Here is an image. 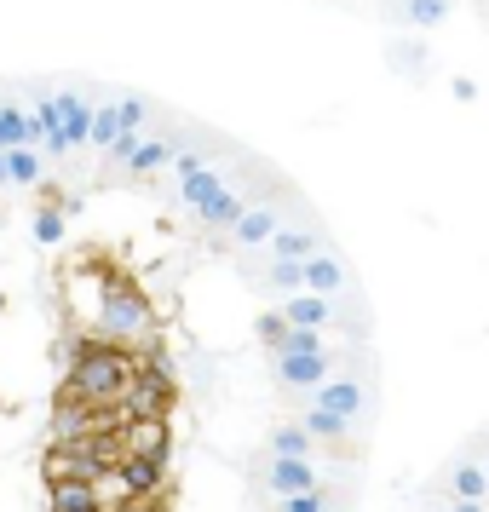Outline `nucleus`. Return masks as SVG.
<instances>
[{"label":"nucleus","instance_id":"f257e3e1","mask_svg":"<svg viewBox=\"0 0 489 512\" xmlns=\"http://www.w3.org/2000/svg\"><path fill=\"white\" fill-rule=\"evenodd\" d=\"M133 380V357L116 340H81L70 369V397L75 403H116Z\"/></svg>","mask_w":489,"mask_h":512},{"label":"nucleus","instance_id":"f03ea898","mask_svg":"<svg viewBox=\"0 0 489 512\" xmlns=\"http://www.w3.org/2000/svg\"><path fill=\"white\" fill-rule=\"evenodd\" d=\"M116 403H121V415H133V420H167L173 374L162 369V357H150L144 369H133V380H127V392H121Z\"/></svg>","mask_w":489,"mask_h":512},{"label":"nucleus","instance_id":"7ed1b4c3","mask_svg":"<svg viewBox=\"0 0 489 512\" xmlns=\"http://www.w3.org/2000/svg\"><path fill=\"white\" fill-rule=\"evenodd\" d=\"M98 328L116 334V340H133V334H150V300L139 288H104V305H98Z\"/></svg>","mask_w":489,"mask_h":512},{"label":"nucleus","instance_id":"20e7f679","mask_svg":"<svg viewBox=\"0 0 489 512\" xmlns=\"http://www.w3.org/2000/svg\"><path fill=\"white\" fill-rule=\"evenodd\" d=\"M311 403L328 409V415H340V420H363V409H369V386H363L357 374H328L323 386L311 392Z\"/></svg>","mask_w":489,"mask_h":512},{"label":"nucleus","instance_id":"39448f33","mask_svg":"<svg viewBox=\"0 0 489 512\" xmlns=\"http://www.w3.org/2000/svg\"><path fill=\"white\" fill-rule=\"evenodd\" d=\"M265 489L288 501V495H305V489H323V466L317 461H288V455H271L265 466Z\"/></svg>","mask_w":489,"mask_h":512},{"label":"nucleus","instance_id":"423d86ee","mask_svg":"<svg viewBox=\"0 0 489 512\" xmlns=\"http://www.w3.org/2000/svg\"><path fill=\"white\" fill-rule=\"evenodd\" d=\"M346 288H351V271H346V259L334 254V248H323V254L305 259V294H317V300H340Z\"/></svg>","mask_w":489,"mask_h":512},{"label":"nucleus","instance_id":"0eeeda50","mask_svg":"<svg viewBox=\"0 0 489 512\" xmlns=\"http://www.w3.org/2000/svg\"><path fill=\"white\" fill-rule=\"evenodd\" d=\"M116 478H121V501H133V495H162L167 461L162 455H127V461L116 466Z\"/></svg>","mask_w":489,"mask_h":512},{"label":"nucleus","instance_id":"6e6552de","mask_svg":"<svg viewBox=\"0 0 489 512\" xmlns=\"http://www.w3.org/2000/svg\"><path fill=\"white\" fill-rule=\"evenodd\" d=\"M328 374H334V351H317V357H277V380L294 386V392H317Z\"/></svg>","mask_w":489,"mask_h":512},{"label":"nucleus","instance_id":"1a4fd4ad","mask_svg":"<svg viewBox=\"0 0 489 512\" xmlns=\"http://www.w3.org/2000/svg\"><path fill=\"white\" fill-rule=\"evenodd\" d=\"M277 317H282L288 328H317V334H323V328H334L340 305H334V300H317V294H288Z\"/></svg>","mask_w":489,"mask_h":512},{"label":"nucleus","instance_id":"9d476101","mask_svg":"<svg viewBox=\"0 0 489 512\" xmlns=\"http://www.w3.org/2000/svg\"><path fill=\"white\" fill-rule=\"evenodd\" d=\"M236 231V242H242V248H265V242H271V236L282 231V213H277V202H248V213H242V219H236L231 225Z\"/></svg>","mask_w":489,"mask_h":512},{"label":"nucleus","instance_id":"9b49d317","mask_svg":"<svg viewBox=\"0 0 489 512\" xmlns=\"http://www.w3.org/2000/svg\"><path fill=\"white\" fill-rule=\"evenodd\" d=\"M265 248H271V259H288V265H305L311 254H323L328 242H323L317 231H305V225H282V231L271 236V242H265Z\"/></svg>","mask_w":489,"mask_h":512},{"label":"nucleus","instance_id":"f8f14e48","mask_svg":"<svg viewBox=\"0 0 489 512\" xmlns=\"http://www.w3.org/2000/svg\"><path fill=\"white\" fill-rule=\"evenodd\" d=\"M58 121H64V144L81 150L87 133H93V104H87L81 93H58Z\"/></svg>","mask_w":489,"mask_h":512},{"label":"nucleus","instance_id":"ddd939ff","mask_svg":"<svg viewBox=\"0 0 489 512\" xmlns=\"http://www.w3.org/2000/svg\"><path fill=\"white\" fill-rule=\"evenodd\" d=\"M242 213H248V196H242V190H219V196H213L208 208H196V219H202V225H208V231H231L236 219H242Z\"/></svg>","mask_w":489,"mask_h":512},{"label":"nucleus","instance_id":"4468645a","mask_svg":"<svg viewBox=\"0 0 489 512\" xmlns=\"http://www.w3.org/2000/svg\"><path fill=\"white\" fill-rule=\"evenodd\" d=\"M127 432V455H162L167 461V443H173V432H167V420H133V426H121Z\"/></svg>","mask_w":489,"mask_h":512},{"label":"nucleus","instance_id":"2eb2a0df","mask_svg":"<svg viewBox=\"0 0 489 512\" xmlns=\"http://www.w3.org/2000/svg\"><path fill=\"white\" fill-rule=\"evenodd\" d=\"M449 495H455V501H478V507H489L484 466H478V461H455V466H449Z\"/></svg>","mask_w":489,"mask_h":512},{"label":"nucleus","instance_id":"dca6fc26","mask_svg":"<svg viewBox=\"0 0 489 512\" xmlns=\"http://www.w3.org/2000/svg\"><path fill=\"white\" fill-rule=\"evenodd\" d=\"M271 455H288V461H317V443H311V432L294 420V426H277V432H271Z\"/></svg>","mask_w":489,"mask_h":512},{"label":"nucleus","instance_id":"f3484780","mask_svg":"<svg viewBox=\"0 0 489 512\" xmlns=\"http://www.w3.org/2000/svg\"><path fill=\"white\" fill-rule=\"evenodd\" d=\"M52 512H98V489L64 478V484H52Z\"/></svg>","mask_w":489,"mask_h":512},{"label":"nucleus","instance_id":"a211bd4d","mask_svg":"<svg viewBox=\"0 0 489 512\" xmlns=\"http://www.w3.org/2000/svg\"><path fill=\"white\" fill-rule=\"evenodd\" d=\"M219 190H225V173H219V167H202L196 179H185V185H179V196H185V208H208Z\"/></svg>","mask_w":489,"mask_h":512},{"label":"nucleus","instance_id":"6ab92c4d","mask_svg":"<svg viewBox=\"0 0 489 512\" xmlns=\"http://www.w3.org/2000/svg\"><path fill=\"white\" fill-rule=\"evenodd\" d=\"M305 432H311V443H340L351 432V420H340V415H328V409H317V403H311V409H305V420H300Z\"/></svg>","mask_w":489,"mask_h":512},{"label":"nucleus","instance_id":"aec40b11","mask_svg":"<svg viewBox=\"0 0 489 512\" xmlns=\"http://www.w3.org/2000/svg\"><path fill=\"white\" fill-rule=\"evenodd\" d=\"M173 150H179V144H167V139H139V150L127 156V167H133V173H162V167L173 162Z\"/></svg>","mask_w":489,"mask_h":512},{"label":"nucleus","instance_id":"412c9836","mask_svg":"<svg viewBox=\"0 0 489 512\" xmlns=\"http://www.w3.org/2000/svg\"><path fill=\"white\" fill-rule=\"evenodd\" d=\"M317 351H328V340L317 328H288L277 340V357H317Z\"/></svg>","mask_w":489,"mask_h":512},{"label":"nucleus","instance_id":"4be33fe9","mask_svg":"<svg viewBox=\"0 0 489 512\" xmlns=\"http://www.w3.org/2000/svg\"><path fill=\"white\" fill-rule=\"evenodd\" d=\"M35 179H41V156L29 144L6 150V185H35Z\"/></svg>","mask_w":489,"mask_h":512},{"label":"nucleus","instance_id":"5701e85b","mask_svg":"<svg viewBox=\"0 0 489 512\" xmlns=\"http://www.w3.org/2000/svg\"><path fill=\"white\" fill-rule=\"evenodd\" d=\"M449 18V0H403V24L415 29H438Z\"/></svg>","mask_w":489,"mask_h":512},{"label":"nucleus","instance_id":"b1692460","mask_svg":"<svg viewBox=\"0 0 489 512\" xmlns=\"http://www.w3.org/2000/svg\"><path fill=\"white\" fill-rule=\"evenodd\" d=\"M121 133V121H116V104H93V133H87V144H98V150H110Z\"/></svg>","mask_w":489,"mask_h":512},{"label":"nucleus","instance_id":"393cba45","mask_svg":"<svg viewBox=\"0 0 489 512\" xmlns=\"http://www.w3.org/2000/svg\"><path fill=\"white\" fill-rule=\"evenodd\" d=\"M271 288H277L282 300H288V294H305V265H288V259H271Z\"/></svg>","mask_w":489,"mask_h":512},{"label":"nucleus","instance_id":"a878e982","mask_svg":"<svg viewBox=\"0 0 489 512\" xmlns=\"http://www.w3.org/2000/svg\"><path fill=\"white\" fill-rule=\"evenodd\" d=\"M24 127H29V116L18 104H0V150H18L24 144Z\"/></svg>","mask_w":489,"mask_h":512},{"label":"nucleus","instance_id":"bb28decb","mask_svg":"<svg viewBox=\"0 0 489 512\" xmlns=\"http://www.w3.org/2000/svg\"><path fill=\"white\" fill-rule=\"evenodd\" d=\"M29 236H35V242H64V213H58V208H35Z\"/></svg>","mask_w":489,"mask_h":512},{"label":"nucleus","instance_id":"cd10ccee","mask_svg":"<svg viewBox=\"0 0 489 512\" xmlns=\"http://www.w3.org/2000/svg\"><path fill=\"white\" fill-rule=\"evenodd\" d=\"M277 512H334V501H328V489H305V495H288Z\"/></svg>","mask_w":489,"mask_h":512},{"label":"nucleus","instance_id":"c85d7f7f","mask_svg":"<svg viewBox=\"0 0 489 512\" xmlns=\"http://www.w3.org/2000/svg\"><path fill=\"white\" fill-rule=\"evenodd\" d=\"M144 116H150V104H144V98H121V104H116L121 133H139V127H144Z\"/></svg>","mask_w":489,"mask_h":512},{"label":"nucleus","instance_id":"c756f323","mask_svg":"<svg viewBox=\"0 0 489 512\" xmlns=\"http://www.w3.org/2000/svg\"><path fill=\"white\" fill-rule=\"evenodd\" d=\"M202 167H213L208 150H173V173H179V185H185V179H196Z\"/></svg>","mask_w":489,"mask_h":512},{"label":"nucleus","instance_id":"7c9ffc66","mask_svg":"<svg viewBox=\"0 0 489 512\" xmlns=\"http://www.w3.org/2000/svg\"><path fill=\"white\" fill-rule=\"evenodd\" d=\"M282 334H288V323H282L277 311H265V317H259V340H265V346L277 351V340H282Z\"/></svg>","mask_w":489,"mask_h":512},{"label":"nucleus","instance_id":"2f4dec72","mask_svg":"<svg viewBox=\"0 0 489 512\" xmlns=\"http://www.w3.org/2000/svg\"><path fill=\"white\" fill-rule=\"evenodd\" d=\"M139 150V133H116V144H110V156H116L121 167H127V156Z\"/></svg>","mask_w":489,"mask_h":512},{"label":"nucleus","instance_id":"473e14b6","mask_svg":"<svg viewBox=\"0 0 489 512\" xmlns=\"http://www.w3.org/2000/svg\"><path fill=\"white\" fill-rule=\"evenodd\" d=\"M116 512H167V507L156 501V495H133V501H121Z\"/></svg>","mask_w":489,"mask_h":512},{"label":"nucleus","instance_id":"72a5a7b5","mask_svg":"<svg viewBox=\"0 0 489 512\" xmlns=\"http://www.w3.org/2000/svg\"><path fill=\"white\" fill-rule=\"evenodd\" d=\"M449 87H455V98H466V104H472V98H478V81H472V75H455V81H449Z\"/></svg>","mask_w":489,"mask_h":512},{"label":"nucleus","instance_id":"f704fd0d","mask_svg":"<svg viewBox=\"0 0 489 512\" xmlns=\"http://www.w3.org/2000/svg\"><path fill=\"white\" fill-rule=\"evenodd\" d=\"M443 512H489V507H478V501H449Z\"/></svg>","mask_w":489,"mask_h":512},{"label":"nucleus","instance_id":"c9c22d12","mask_svg":"<svg viewBox=\"0 0 489 512\" xmlns=\"http://www.w3.org/2000/svg\"><path fill=\"white\" fill-rule=\"evenodd\" d=\"M0 185H6V150H0Z\"/></svg>","mask_w":489,"mask_h":512},{"label":"nucleus","instance_id":"e433bc0d","mask_svg":"<svg viewBox=\"0 0 489 512\" xmlns=\"http://www.w3.org/2000/svg\"><path fill=\"white\" fill-rule=\"evenodd\" d=\"M478 466H484V484H489V461H478Z\"/></svg>","mask_w":489,"mask_h":512},{"label":"nucleus","instance_id":"4c0bfd02","mask_svg":"<svg viewBox=\"0 0 489 512\" xmlns=\"http://www.w3.org/2000/svg\"><path fill=\"white\" fill-rule=\"evenodd\" d=\"M0 311H6V294H0Z\"/></svg>","mask_w":489,"mask_h":512}]
</instances>
